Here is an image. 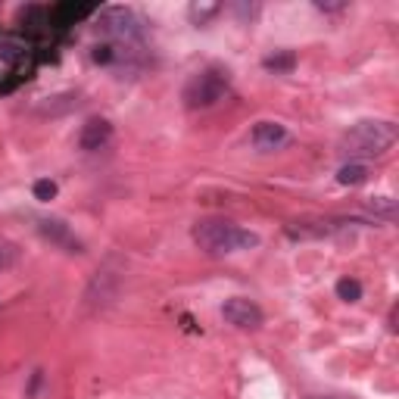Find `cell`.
<instances>
[{
  "label": "cell",
  "instance_id": "cell-3",
  "mask_svg": "<svg viewBox=\"0 0 399 399\" xmlns=\"http://www.w3.org/2000/svg\"><path fill=\"white\" fill-rule=\"evenodd\" d=\"M228 84H231V75L225 69H206L188 82V88H184V103H188V110H206V106L218 103V100L225 97Z\"/></svg>",
  "mask_w": 399,
  "mask_h": 399
},
{
  "label": "cell",
  "instance_id": "cell-13",
  "mask_svg": "<svg viewBox=\"0 0 399 399\" xmlns=\"http://www.w3.org/2000/svg\"><path fill=\"white\" fill-rule=\"evenodd\" d=\"M35 197H38V200H53V197H57V184H53L50 178H41V181H35Z\"/></svg>",
  "mask_w": 399,
  "mask_h": 399
},
{
  "label": "cell",
  "instance_id": "cell-7",
  "mask_svg": "<svg viewBox=\"0 0 399 399\" xmlns=\"http://www.w3.org/2000/svg\"><path fill=\"white\" fill-rule=\"evenodd\" d=\"M284 141H287V128L278 122H259L256 128H253V144H256L259 150H275V147H281Z\"/></svg>",
  "mask_w": 399,
  "mask_h": 399
},
{
  "label": "cell",
  "instance_id": "cell-8",
  "mask_svg": "<svg viewBox=\"0 0 399 399\" xmlns=\"http://www.w3.org/2000/svg\"><path fill=\"white\" fill-rule=\"evenodd\" d=\"M337 181L347 184V188L365 184V181H368V165H365V163H347L340 172H337Z\"/></svg>",
  "mask_w": 399,
  "mask_h": 399
},
{
  "label": "cell",
  "instance_id": "cell-5",
  "mask_svg": "<svg viewBox=\"0 0 399 399\" xmlns=\"http://www.w3.org/2000/svg\"><path fill=\"white\" fill-rule=\"evenodd\" d=\"M222 315L228 324H234V328H243V331H256L259 324H262V309H259L253 299L247 296H234L228 299V303L222 306Z\"/></svg>",
  "mask_w": 399,
  "mask_h": 399
},
{
  "label": "cell",
  "instance_id": "cell-6",
  "mask_svg": "<svg viewBox=\"0 0 399 399\" xmlns=\"http://www.w3.org/2000/svg\"><path fill=\"white\" fill-rule=\"evenodd\" d=\"M110 137H112V125L106 119H91L82 128V135H78V144H82V150H100L110 144Z\"/></svg>",
  "mask_w": 399,
  "mask_h": 399
},
{
  "label": "cell",
  "instance_id": "cell-4",
  "mask_svg": "<svg viewBox=\"0 0 399 399\" xmlns=\"http://www.w3.org/2000/svg\"><path fill=\"white\" fill-rule=\"evenodd\" d=\"M97 25H100V35H106L110 44H119V47H131V44H137V38H141V22H137V16L131 10H125V6H110V10H103Z\"/></svg>",
  "mask_w": 399,
  "mask_h": 399
},
{
  "label": "cell",
  "instance_id": "cell-14",
  "mask_svg": "<svg viewBox=\"0 0 399 399\" xmlns=\"http://www.w3.org/2000/svg\"><path fill=\"white\" fill-rule=\"evenodd\" d=\"M16 247H13V243H0V271H6L10 269L13 262H16Z\"/></svg>",
  "mask_w": 399,
  "mask_h": 399
},
{
  "label": "cell",
  "instance_id": "cell-9",
  "mask_svg": "<svg viewBox=\"0 0 399 399\" xmlns=\"http://www.w3.org/2000/svg\"><path fill=\"white\" fill-rule=\"evenodd\" d=\"M337 296H340L343 303H356V299H362V284H359L356 278H340V281H337Z\"/></svg>",
  "mask_w": 399,
  "mask_h": 399
},
{
  "label": "cell",
  "instance_id": "cell-1",
  "mask_svg": "<svg viewBox=\"0 0 399 399\" xmlns=\"http://www.w3.org/2000/svg\"><path fill=\"white\" fill-rule=\"evenodd\" d=\"M194 243L200 250L212 253V256H228V253H243L259 247V237L253 231L241 228L234 222H225V218H206V222H197L194 231H190Z\"/></svg>",
  "mask_w": 399,
  "mask_h": 399
},
{
  "label": "cell",
  "instance_id": "cell-15",
  "mask_svg": "<svg viewBox=\"0 0 399 399\" xmlns=\"http://www.w3.org/2000/svg\"><path fill=\"white\" fill-rule=\"evenodd\" d=\"M216 10H218L216 3H209V6H190V16L203 22V19H206V16H212V13H216Z\"/></svg>",
  "mask_w": 399,
  "mask_h": 399
},
{
  "label": "cell",
  "instance_id": "cell-2",
  "mask_svg": "<svg viewBox=\"0 0 399 399\" xmlns=\"http://www.w3.org/2000/svg\"><path fill=\"white\" fill-rule=\"evenodd\" d=\"M399 131L393 122H359L356 128L343 137V153L356 163V159L381 156L396 144Z\"/></svg>",
  "mask_w": 399,
  "mask_h": 399
},
{
  "label": "cell",
  "instance_id": "cell-11",
  "mask_svg": "<svg viewBox=\"0 0 399 399\" xmlns=\"http://www.w3.org/2000/svg\"><path fill=\"white\" fill-rule=\"evenodd\" d=\"M265 69H275V72H287V69H294V53L269 57V59H265Z\"/></svg>",
  "mask_w": 399,
  "mask_h": 399
},
{
  "label": "cell",
  "instance_id": "cell-10",
  "mask_svg": "<svg viewBox=\"0 0 399 399\" xmlns=\"http://www.w3.org/2000/svg\"><path fill=\"white\" fill-rule=\"evenodd\" d=\"M41 225H44V234L47 237H53V241H59V243H69V247L78 250V243L69 237V231H66L63 222H41Z\"/></svg>",
  "mask_w": 399,
  "mask_h": 399
},
{
  "label": "cell",
  "instance_id": "cell-12",
  "mask_svg": "<svg viewBox=\"0 0 399 399\" xmlns=\"http://www.w3.org/2000/svg\"><path fill=\"white\" fill-rule=\"evenodd\" d=\"M371 209H375L377 216L393 218V216H396V200H390V197H377V200H371Z\"/></svg>",
  "mask_w": 399,
  "mask_h": 399
}]
</instances>
